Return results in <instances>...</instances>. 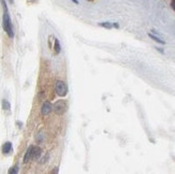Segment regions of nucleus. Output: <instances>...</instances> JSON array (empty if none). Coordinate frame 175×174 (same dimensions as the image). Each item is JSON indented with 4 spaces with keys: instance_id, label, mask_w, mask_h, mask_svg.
<instances>
[{
    "instance_id": "1",
    "label": "nucleus",
    "mask_w": 175,
    "mask_h": 174,
    "mask_svg": "<svg viewBox=\"0 0 175 174\" xmlns=\"http://www.w3.org/2000/svg\"><path fill=\"white\" fill-rule=\"evenodd\" d=\"M4 16H2V27L4 30L7 32L9 38H14V31H13V26H12V20H11L10 14L8 9H4Z\"/></svg>"
},
{
    "instance_id": "17",
    "label": "nucleus",
    "mask_w": 175,
    "mask_h": 174,
    "mask_svg": "<svg viewBox=\"0 0 175 174\" xmlns=\"http://www.w3.org/2000/svg\"><path fill=\"white\" fill-rule=\"evenodd\" d=\"M71 1H73V2L76 4H79V1H77V0H71Z\"/></svg>"
},
{
    "instance_id": "2",
    "label": "nucleus",
    "mask_w": 175,
    "mask_h": 174,
    "mask_svg": "<svg viewBox=\"0 0 175 174\" xmlns=\"http://www.w3.org/2000/svg\"><path fill=\"white\" fill-rule=\"evenodd\" d=\"M68 110V103L66 100H57L53 105V111L57 115H63L65 114Z\"/></svg>"
},
{
    "instance_id": "3",
    "label": "nucleus",
    "mask_w": 175,
    "mask_h": 174,
    "mask_svg": "<svg viewBox=\"0 0 175 174\" xmlns=\"http://www.w3.org/2000/svg\"><path fill=\"white\" fill-rule=\"evenodd\" d=\"M55 92L59 97H65L68 94V85L63 81H57L55 84Z\"/></svg>"
},
{
    "instance_id": "4",
    "label": "nucleus",
    "mask_w": 175,
    "mask_h": 174,
    "mask_svg": "<svg viewBox=\"0 0 175 174\" xmlns=\"http://www.w3.org/2000/svg\"><path fill=\"white\" fill-rule=\"evenodd\" d=\"M53 111V105L51 103L50 101H45L43 103L42 108H41V114L44 115V116H46L51 113V112Z\"/></svg>"
},
{
    "instance_id": "6",
    "label": "nucleus",
    "mask_w": 175,
    "mask_h": 174,
    "mask_svg": "<svg viewBox=\"0 0 175 174\" xmlns=\"http://www.w3.org/2000/svg\"><path fill=\"white\" fill-rule=\"evenodd\" d=\"M12 149H13V145H12V143L11 142H6V143H4V145H2V153L4 154H9V153H11L12 151Z\"/></svg>"
},
{
    "instance_id": "7",
    "label": "nucleus",
    "mask_w": 175,
    "mask_h": 174,
    "mask_svg": "<svg viewBox=\"0 0 175 174\" xmlns=\"http://www.w3.org/2000/svg\"><path fill=\"white\" fill-rule=\"evenodd\" d=\"M41 154H42V149L38 146H34L33 148V158L32 159H39L41 157Z\"/></svg>"
},
{
    "instance_id": "16",
    "label": "nucleus",
    "mask_w": 175,
    "mask_h": 174,
    "mask_svg": "<svg viewBox=\"0 0 175 174\" xmlns=\"http://www.w3.org/2000/svg\"><path fill=\"white\" fill-rule=\"evenodd\" d=\"M156 49H157V51H158V52L162 53V54H163V53H164V51H163V49H160V47H156Z\"/></svg>"
},
{
    "instance_id": "9",
    "label": "nucleus",
    "mask_w": 175,
    "mask_h": 174,
    "mask_svg": "<svg viewBox=\"0 0 175 174\" xmlns=\"http://www.w3.org/2000/svg\"><path fill=\"white\" fill-rule=\"evenodd\" d=\"M54 51L56 54H59L60 51H61V46H60V42L58 39H55V42H54Z\"/></svg>"
},
{
    "instance_id": "8",
    "label": "nucleus",
    "mask_w": 175,
    "mask_h": 174,
    "mask_svg": "<svg viewBox=\"0 0 175 174\" xmlns=\"http://www.w3.org/2000/svg\"><path fill=\"white\" fill-rule=\"evenodd\" d=\"M148 37H149V38H150L152 40H154L155 42L159 43V44H165V42L163 41V40L160 39V38H159L158 36H155L154 33H150V32H149V33H148Z\"/></svg>"
},
{
    "instance_id": "12",
    "label": "nucleus",
    "mask_w": 175,
    "mask_h": 174,
    "mask_svg": "<svg viewBox=\"0 0 175 174\" xmlns=\"http://www.w3.org/2000/svg\"><path fill=\"white\" fill-rule=\"evenodd\" d=\"M99 26L104 27L106 29H111L112 27H114V25L112 23H110V22H103V23H99Z\"/></svg>"
},
{
    "instance_id": "15",
    "label": "nucleus",
    "mask_w": 175,
    "mask_h": 174,
    "mask_svg": "<svg viewBox=\"0 0 175 174\" xmlns=\"http://www.w3.org/2000/svg\"><path fill=\"white\" fill-rule=\"evenodd\" d=\"M172 8H173V10L175 11V0H172V4H171Z\"/></svg>"
},
{
    "instance_id": "5",
    "label": "nucleus",
    "mask_w": 175,
    "mask_h": 174,
    "mask_svg": "<svg viewBox=\"0 0 175 174\" xmlns=\"http://www.w3.org/2000/svg\"><path fill=\"white\" fill-rule=\"evenodd\" d=\"M33 148H34L33 145H30L29 147L27 148L26 154H25V156H24V163L29 162V161L33 158Z\"/></svg>"
},
{
    "instance_id": "11",
    "label": "nucleus",
    "mask_w": 175,
    "mask_h": 174,
    "mask_svg": "<svg viewBox=\"0 0 175 174\" xmlns=\"http://www.w3.org/2000/svg\"><path fill=\"white\" fill-rule=\"evenodd\" d=\"M1 104H2V108H4V111H9V110L11 108L10 102L8 101V100H6V99L2 100V103H1Z\"/></svg>"
},
{
    "instance_id": "10",
    "label": "nucleus",
    "mask_w": 175,
    "mask_h": 174,
    "mask_svg": "<svg viewBox=\"0 0 175 174\" xmlns=\"http://www.w3.org/2000/svg\"><path fill=\"white\" fill-rule=\"evenodd\" d=\"M44 138H45V135H44V132L43 131H39L37 133V137H36V141L38 143H42L44 141Z\"/></svg>"
},
{
    "instance_id": "13",
    "label": "nucleus",
    "mask_w": 175,
    "mask_h": 174,
    "mask_svg": "<svg viewBox=\"0 0 175 174\" xmlns=\"http://www.w3.org/2000/svg\"><path fill=\"white\" fill-rule=\"evenodd\" d=\"M17 172H18V167H17V166H15V167H12L10 170H9V173H10V174L17 173Z\"/></svg>"
},
{
    "instance_id": "14",
    "label": "nucleus",
    "mask_w": 175,
    "mask_h": 174,
    "mask_svg": "<svg viewBox=\"0 0 175 174\" xmlns=\"http://www.w3.org/2000/svg\"><path fill=\"white\" fill-rule=\"evenodd\" d=\"M48 158H50V155L46 154L45 156H44V157L42 158V161H41V163H45V162L47 161V159H48Z\"/></svg>"
}]
</instances>
